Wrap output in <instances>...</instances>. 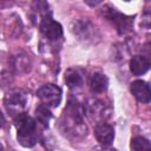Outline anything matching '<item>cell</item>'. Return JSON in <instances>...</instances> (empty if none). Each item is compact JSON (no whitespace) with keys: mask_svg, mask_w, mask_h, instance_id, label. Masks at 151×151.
Returning <instances> with one entry per match:
<instances>
[{"mask_svg":"<svg viewBox=\"0 0 151 151\" xmlns=\"http://www.w3.org/2000/svg\"><path fill=\"white\" fill-rule=\"evenodd\" d=\"M103 13H104V17L114 26V28L118 31L119 34H125L131 31L133 26V17L125 15L110 6H106Z\"/></svg>","mask_w":151,"mask_h":151,"instance_id":"cell-2","label":"cell"},{"mask_svg":"<svg viewBox=\"0 0 151 151\" xmlns=\"http://www.w3.org/2000/svg\"><path fill=\"white\" fill-rule=\"evenodd\" d=\"M94 137L100 145L109 146L114 139V130L110 124L105 122L97 123L94 126Z\"/></svg>","mask_w":151,"mask_h":151,"instance_id":"cell-6","label":"cell"},{"mask_svg":"<svg viewBox=\"0 0 151 151\" xmlns=\"http://www.w3.org/2000/svg\"><path fill=\"white\" fill-rule=\"evenodd\" d=\"M37 96L44 105H46L50 109H54L58 107L61 103L63 92L61 88L54 84H45L40 88H38Z\"/></svg>","mask_w":151,"mask_h":151,"instance_id":"cell-4","label":"cell"},{"mask_svg":"<svg viewBox=\"0 0 151 151\" xmlns=\"http://www.w3.org/2000/svg\"><path fill=\"white\" fill-rule=\"evenodd\" d=\"M90 88L93 93H104L109 87V79L101 72H94L88 81Z\"/></svg>","mask_w":151,"mask_h":151,"instance_id":"cell-10","label":"cell"},{"mask_svg":"<svg viewBox=\"0 0 151 151\" xmlns=\"http://www.w3.org/2000/svg\"><path fill=\"white\" fill-rule=\"evenodd\" d=\"M150 66L151 65L149 64V61L140 54L132 57V59L130 60V71L134 76H142V74L146 73L149 71Z\"/></svg>","mask_w":151,"mask_h":151,"instance_id":"cell-11","label":"cell"},{"mask_svg":"<svg viewBox=\"0 0 151 151\" xmlns=\"http://www.w3.org/2000/svg\"><path fill=\"white\" fill-rule=\"evenodd\" d=\"M131 93L139 103L151 101V86L144 80H134L130 86Z\"/></svg>","mask_w":151,"mask_h":151,"instance_id":"cell-7","label":"cell"},{"mask_svg":"<svg viewBox=\"0 0 151 151\" xmlns=\"http://www.w3.org/2000/svg\"><path fill=\"white\" fill-rule=\"evenodd\" d=\"M140 26L146 28V29H151V9H145L142 13Z\"/></svg>","mask_w":151,"mask_h":151,"instance_id":"cell-14","label":"cell"},{"mask_svg":"<svg viewBox=\"0 0 151 151\" xmlns=\"http://www.w3.org/2000/svg\"><path fill=\"white\" fill-rule=\"evenodd\" d=\"M64 80L68 88L77 90L80 88L84 84V76L79 68H68L65 72Z\"/></svg>","mask_w":151,"mask_h":151,"instance_id":"cell-9","label":"cell"},{"mask_svg":"<svg viewBox=\"0 0 151 151\" xmlns=\"http://www.w3.org/2000/svg\"><path fill=\"white\" fill-rule=\"evenodd\" d=\"M39 29L40 33L51 41L58 40L63 37V27L59 22H57L55 20H53L52 18H45L41 20L40 25H39Z\"/></svg>","mask_w":151,"mask_h":151,"instance_id":"cell-5","label":"cell"},{"mask_svg":"<svg viewBox=\"0 0 151 151\" xmlns=\"http://www.w3.org/2000/svg\"><path fill=\"white\" fill-rule=\"evenodd\" d=\"M87 111L92 116V118L98 120V123L104 122L110 116V111L107 110L105 103L99 99H94L92 100V103H88Z\"/></svg>","mask_w":151,"mask_h":151,"instance_id":"cell-8","label":"cell"},{"mask_svg":"<svg viewBox=\"0 0 151 151\" xmlns=\"http://www.w3.org/2000/svg\"><path fill=\"white\" fill-rule=\"evenodd\" d=\"M109 151H116V150H109Z\"/></svg>","mask_w":151,"mask_h":151,"instance_id":"cell-16","label":"cell"},{"mask_svg":"<svg viewBox=\"0 0 151 151\" xmlns=\"http://www.w3.org/2000/svg\"><path fill=\"white\" fill-rule=\"evenodd\" d=\"M140 55H143L151 65V41H146L145 44H143L140 48Z\"/></svg>","mask_w":151,"mask_h":151,"instance_id":"cell-15","label":"cell"},{"mask_svg":"<svg viewBox=\"0 0 151 151\" xmlns=\"http://www.w3.org/2000/svg\"><path fill=\"white\" fill-rule=\"evenodd\" d=\"M4 104L8 113L17 117L22 113L27 104V96L22 90H11L5 94Z\"/></svg>","mask_w":151,"mask_h":151,"instance_id":"cell-3","label":"cell"},{"mask_svg":"<svg viewBox=\"0 0 151 151\" xmlns=\"http://www.w3.org/2000/svg\"><path fill=\"white\" fill-rule=\"evenodd\" d=\"M130 150L131 151H151V142L144 137L137 136L131 139Z\"/></svg>","mask_w":151,"mask_h":151,"instance_id":"cell-12","label":"cell"},{"mask_svg":"<svg viewBox=\"0 0 151 151\" xmlns=\"http://www.w3.org/2000/svg\"><path fill=\"white\" fill-rule=\"evenodd\" d=\"M14 126L17 129V138L20 145L24 147H32L38 142L37 123L27 113H20L14 117Z\"/></svg>","mask_w":151,"mask_h":151,"instance_id":"cell-1","label":"cell"},{"mask_svg":"<svg viewBox=\"0 0 151 151\" xmlns=\"http://www.w3.org/2000/svg\"><path fill=\"white\" fill-rule=\"evenodd\" d=\"M35 117H37V120L39 123H41L44 126H48V123L52 118V113L50 111V107H47L44 104L39 105L35 110Z\"/></svg>","mask_w":151,"mask_h":151,"instance_id":"cell-13","label":"cell"}]
</instances>
